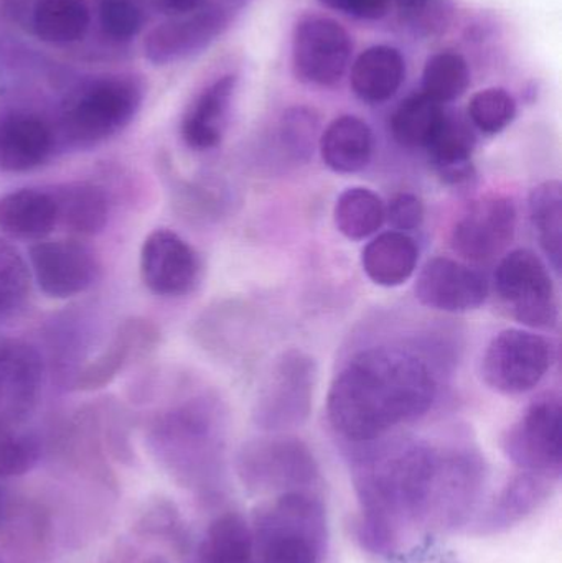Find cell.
I'll return each mask as SVG.
<instances>
[{"label":"cell","instance_id":"6da1fadb","mask_svg":"<svg viewBox=\"0 0 562 563\" xmlns=\"http://www.w3.org/2000/svg\"><path fill=\"white\" fill-rule=\"evenodd\" d=\"M438 387L431 361L422 354L409 347H368L333 379L327 402L330 426L349 445L373 442L425 417Z\"/></svg>","mask_w":562,"mask_h":563},{"label":"cell","instance_id":"7a4b0ae2","mask_svg":"<svg viewBox=\"0 0 562 563\" xmlns=\"http://www.w3.org/2000/svg\"><path fill=\"white\" fill-rule=\"evenodd\" d=\"M349 460L360 505L356 541L370 554L388 558L409 529L422 528L438 446L386 435L350 445Z\"/></svg>","mask_w":562,"mask_h":563},{"label":"cell","instance_id":"3957f363","mask_svg":"<svg viewBox=\"0 0 562 563\" xmlns=\"http://www.w3.org/2000/svg\"><path fill=\"white\" fill-rule=\"evenodd\" d=\"M155 455L184 488L220 498L227 488V417L220 402L197 396L170 407L152 429Z\"/></svg>","mask_w":562,"mask_h":563},{"label":"cell","instance_id":"277c9868","mask_svg":"<svg viewBox=\"0 0 562 563\" xmlns=\"http://www.w3.org/2000/svg\"><path fill=\"white\" fill-rule=\"evenodd\" d=\"M254 549L260 563H322L329 519L317 492L276 496L254 512Z\"/></svg>","mask_w":562,"mask_h":563},{"label":"cell","instance_id":"5b68a950","mask_svg":"<svg viewBox=\"0 0 562 563\" xmlns=\"http://www.w3.org/2000/svg\"><path fill=\"white\" fill-rule=\"evenodd\" d=\"M144 89L125 76L96 79L63 108L55 128L58 148L96 147L124 131L141 109Z\"/></svg>","mask_w":562,"mask_h":563},{"label":"cell","instance_id":"8992f818","mask_svg":"<svg viewBox=\"0 0 562 563\" xmlns=\"http://www.w3.org/2000/svg\"><path fill=\"white\" fill-rule=\"evenodd\" d=\"M236 473L253 495L317 492L322 479L310 446L287 433L250 440L236 455Z\"/></svg>","mask_w":562,"mask_h":563},{"label":"cell","instance_id":"52a82bcc","mask_svg":"<svg viewBox=\"0 0 562 563\" xmlns=\"http://www.w3.org/2000/svg\"><path fill=\"white\" fill-rule=\"evenodd\" d=\"M487 479V463L477 450L438 449L422 528L452 532L471 525L481 511Z\"/></svg>","mask_w":562,"mask_h":563},{"label":"cell","instance_id":"ba28073f","mask_svg":"<svg viewBox=\"0 0 562 563\" xmlns=\"http://www.w3.org/2000/svg\"><path fill=\"white\" fill-rule=\"evenodd\" d=\"M313 357L299 350L280 354L264 377L253 409V422L266 433H287L309 419L316 389Z\"/></svg>","mask_w":562,"mask_h":563},{"label":"cell","instance_id":"9c48e42d","mask_svg":"<svg viewBox=\"0 0 562 563\" xmlns=\"http://www.w3.org/2000/svg\"><path fill=\"white\" fill-rule=\"evenodd\" d=\"M495 285L511 317L528 328L550 330L560 320L557 288L550 271L530 250L511 251L498 264Z\"/></svg>","mask_w":562,"mask_h":563},{"label":"cell","instance_id":"30bf717a","mask_svg":"<svg viewBox=\"0 0 562 563\" xmlns=\"http://www.w3.org/2000/svg\"><path fill=\"white\" fill-rule=\"evenodd\" d=\"M505 456L520 472L560 482L562 475V406L558 396L535 400L502 439Z\"/></svg>","mask_w":562,"mask_h":563},{"label":"cell","instance_id":"8fae6325","mask_svg":"<svg viewBox=\"0 0 562 563\" xmlns=\"http://www.w3.org/2000/svg\"><path fill=\"white\" fill-rule=\"evenodd\" d=\"M553 364V344L533 331H500L485 350L482 377L495 393L520 396L535 389Z\"/></svg>","mask_w":562,"mask_h":563},{"label":"cell","instance_id":"7c38bea8","mask_svg":"<svg viewBox=\"0 0 562 563\" xmlns=\"http://www.w3.org/2000/svg\"><path fill=\"white\" fill-rule=\"evenodd\" d=\"M29 266L36 287L55 300L86 294L101 277V261L78 238L43 240L32 244Z\"/></svg>","mask_w":562,"mask_h":563},{"label":"cell","instance_id":"4fadbf2b","mask_svg":"<svg viewBox=\"0 0 562 563\" xmlns=\"http://www.w3.org/2000/svg\"><path fill=\"white\" fill-rule=\"evenodd\" d=\"M352 48V38L339 22L306 16L294 30V71L307 85H337L349 68Z\"/></svg>","mask_w":562,"mask_h":563},{"label":"cell","instance_id":"5bb4252c","mask_svg":"<svg viewBox=\"0 0 562 563\" xmlns=\"http://www.w3.org/2000/svg\"><path fill=\"white\" fill-rule=\"evenodd\" d=\"M517 231V207L502 195H488L474 201L455 221L452 247L459 256L474 263H487L507 250Z\"/></svg>","mask_w":562,"mask_h":563},{"label":"cell","instance_id":"9a60e30c","mask_svg":"<svg viewBox=\"0 0 562 563\" xmlns=\"http://www.w3.org/2000/svg\"><path fill=\"white\" fill-rule=\"evenodd\" d=\"M139 271L152 294L184 297L200 280V256L180 234L161 228L152 231L142 243Z\"/></svg>","mask_w":562,"mask_h":563},{"label":"cell","instance_id":"2e32d148","mask_svg":"<svg viewBox=\"0 0 562 563\" xmlns=\"http://www.w3.org/2000/svg\"><path fill=\"white\" fill-rule=\"evenodd\" d=\"M415 291L416 298L432 310L467 313L485 303L491 288L477 271L449 257H434L419 273Z\"/></svg>","mask_w":562,"mask_h":563},{"label":"cell","instance_id":"e0dca14e","mask_svg":"<svg viewBox=\"0 0 562 563\" xmlns=\"http://www.w3.org/2000/svg\"><path fill=\"white\" fill-rule=\"evenodd\" d=\"M161 334L151 320L134 317L122 321L108 346L75 374L73 387L82 393H91L109 386L131 364L151 354Z\"/></svg>","mask_w":562,"mask_h":563},{"label":"cell","instance_id":"ac0fdd59","mask_svg":"<svg viewBox=\"0 0 562 563\" xmlns=\"http://www.w3.org/2000/svg\"><path fill=\"white\" fill-rule=\"evenodd\" d=\"M557 483L535 473L518 472L477 512L472 521L475 534L497 536L517 528L543 508L553 495Z\"/></svg>","mask_w":562,"mask_h":563},{"label":"cell","instance_id":"d6986e66","mask_svg":"<svg viewBox=\"0 0 562 563\" xmlns=\"http://www.w3.org/2000/svg\"><path fill=\"white\" fill-rule=\"evenodd\" d=\"M227 26V15L218 7H203L177 15L148 33L145 56L155 65H170L207 48Z\"/></svg>","mask_w":562,"mask_h":563},{"label":"cell","instance_id":"ffe728a7","mask_svg":"<svg viewBox=\"0 0 562 563\" xmlns=\"http://www.w3.org/2000/svg\"><path fill=\"white\" fill-rule=\"evenodd\" d=\"M58 151L55 128L40 115L10 112L0 118V172L26 174Z\"/></svg>","mask_w":562,"mask_h":563},{"label":"cell","instance_id":"44dd1931","mask_svg":"<svg viewBox=\"0 0 562 563\" xmlns=\"http://www.w3.org/2000/svg\"><path fill=\"white\" fill-rule=\"evenodd\" d=\"M236 78L223 76L200 92L181 121L185 144L197 152L211 151L223 141L230 119Z\"/></svg>","mask_w":562,"mask_h":563},{"label":"cell","instance_id":"7402d4cb","mask_svg":"<svg viewBox=\"0 0 562 563\" xmlns=\"http://www.w3.org/2000/svg\"><path fill=\"white\" fill-rule=\"evenodd\" d=\"M58 228L52 190L20 188L0 197V231L10 240L43 241Z\"/></svg>","mask_w":562,"mask_h":563},{"label":"cell","instance_id":"603a6c76","mask_svg":"<svg viewBox=\"0 0 562 563\" xmlns=\"http://www.w3.org/2000/svg\"><path fill=\"white\" fill-rule=\"evenodd\" d=\"M58 211V228L71 238L98 236L111 217L108 191L95 181H66L52 188Z\"/></svg>","mask_w":562,"mask_h":563},{"label":"cell","instance_id":"cb8c5ba5","mask_svg":"<svg viewBox=\"0 0 562 563\" xmlns=\"http://www.w3.org/2000/svg\"><path fill=\"white\" fill-rule=\"evenodd\" d=\"M477 137L461 115L444 112L425 151L444 184L464 185L474 178L472 164Z\"/></svg>","mask_w":562,"mask_h":563},{"label":"cell","instance_id":"d4e9b609","mask_svg":"<svg viewBox=\"0 0 562 563\" xmlns=\"http://www.w3.org/2000/svg\"><path fill=\"white\" fill-rule=\"evenodd\" d=\"M323 164L335 174L352 175L365 170L373 157V132L355 115H342L330 122L319 141Z\"/></svg>","mask_w":562,"mask_h":563},{"label":"cell","instance_id":"484cf974","mask_svg":"<svg viewBox=\"0 0 562 563\" xmlns=\"http://www.w3.org/2000/svg\"><path fill=\"white\" fill-rule=\"evenodd\" d=\"M419 250L415 240L398 231H388L366 244L362 267L366 276L379 287H399L415 276Z\"/></svg>","mask_w":562,"mask_h":563},{"label":"cell","instance_id":"4316f807","mask_svg":"<svg viewBox=\"0 0 562 563\" xmlns=\"http://www.w3.org/2000/svg\"><path fill=\"white\" fill-rule=\"evenodd\" d=\"M405 75V59L398 49L385 45L372 46L353 63L352 88L362 101L379 104L398 92Z\"/></svg>","mask_w":562,"mask_h":563},{"label":"cell","instance_id":"83f0119b","mask_svg":"<svg viewBox=\"0 0 562 563\" xmlns=\"http://www.w3.org/2000/svg\"><path fill=\"white\" fill-rule=\"evenodd\" d=\"M253 528L236 511L218 516L198 548V563H254Z\"/></svg>","mask_w":562,"mask_h":563},{"label":"cell","instance_id":"f1b7e54d","mask_svg":"<svg viewBox=\"0 0 562 563\" xmlns=\"http://www.w3.org/2000/svg\"><path fill=\"white\" fill-rule=\"evenodd\" d=\"M91 13L85 0H38L33 10V29L43 42L68 45L88 33Z\"/></svg>","mask_w":562,"mask_h":563},{"label":"cell","instance_id":"f546056e","mask_svg":"<svg viewBox=\"0 0 562 563\" xmlns=\"http://www.w3.org/2000/svg\"><path fill=\"white\" fill-rule=\"evenodd\" d=\"M333 220L346 240L363 241L385 223V203L368 188H349L337 198Z\"/></svg>","mask_w":562,"mask_h":563},{"label":"cell","instance_id":"4dcf8cb0","mask_svg":"<svg viewBox=\"0 0 562 563\" xmlns=\"http://www.w3.org/2000/svg\"><path fill=\"white\" fill-rule=\"evenodd\" d=\"M530 217L541 250L553 269L561 273L562 263V185L548 180L530 195Z\"/></svg>","mask_w":562,"mask_h":563},{"label":"cell","instance_id":"1f68e13d","mask_svg":"<svg viewBox=\"0 0 562 563\" xmlns=\"http://www.w3.org/2000/svg\"><path fill=\"white\" fill-rule=\"evenodd\" d=\"M441 104L426 95L405 99L392 118L395 141L406 148H425L444 115Z\"/></svg>","mask_w":562,"mask_h":563},{"label":"cell","instance_id":"d6a6232c","mask_svg":"<svg viewBox=\"0 0 562 563\" xmlns=\"http://www.w3.org/2000/svg\"><path fill=\"white\" fill-rule=\"evenodd\" d=\"M29 261L7 240H0V321L12 320L25 310L32 291Z\"/></svg>","mask_w":562,"mask_h":563},{"label":"cell","instance_id":"836d02e7","mask_svg":"<svg viewBox=\"0 0 562 563\" xmlns=\"http://www.w3.org/2000/svg\"><path fill=\"white\" fill-rule=\"evenodd\" d=\"M471 71L464 56L454 52H442L431 56L422 73V95L438 104L455 101L467 91Z\"/></svg>","mask_w":562,"mask_h":563},{"label":"cell","instance_id":"e575fe53","mask_svg":"<svg viewBox=\"0 0 562 563\" xmlns=\"http://www.w3.org/2000/svg\"><path fill=\"white\" fill-rule=\"evenodd\" d=\"M320 121L316 112L307 108L289 109L280 121L279 137L283 151L296 164H306L316 151Z\"/></svg>","mask_w":562,"mask_h":563},{"label":"cell","instance_id":"d590c367","mask_svg":"<svg viewBox=\"0 0 562 563\" xmlns=\"http://www.w3.org/2000/svg\"><path fill=\"white\" fill-rule=\"evenodd\" d=\"M42 456V445L33 433L19 427H0V478L32 472Z\"/></svg>","mask_w":562,"mask_h":563},{"label":"cell","instance_id":"8d00e7d4","mask_svg":"<svg viewBox=\"0 0 562 563\" xmlns=\"http://www.w3.org/2000/svg\"><path fill=\"white\" fill-rule=\"evenodd\" d=\"M517 102L510 92L500 88L484 89L474 95L469 104L472 124L484 134H500L514 122Z\"/></svg>","mask_w":562,"mask_h":563},{"label":"cell","instance_id":"74e56055","mask_svg":"<svg viewBox=\"0 0 562 563\" xmlns=\"http://www.w3.org/2000/svg\"><path fill=\"white\" fill-rule=\"evenodd\" d=\"M99 19L106 35L128 42L141 32L144 16L134 0H101Z\"/></svg>","mask_w":562,"mask_h":563},{"label":"cell","instance_id":"f35d334b","mask_svg":"<svg viewBox=\"0 0 562 563\" xmlns=\"http://www.w3.org/2000/svg\"><path fill=\"white\" fill-rule=\"evenodd\" d=\"M385 221H388L393 231L411 233L419 230L425 223V205L421 198L412 194H398L385 205Z\"/></svg>","mask_w":562,"mask_h":563},{"label":"cell","instance_id":"ab89813d","mask_svg":"<svg viewBox=\"0 0 562 563\" xmlns=\"http://www.w3.org/2000/svg\"><path fill=\"white\" fill-rule=\"evenodd\" d=\"M329 9L356 19L378 20L388 13L389 0H320Z\"/></svg>","mask_w":562,"mask_h":563},{"label":"cell","instance_id":"60d3db41","mask_svg":"<svg viewBox=\"0 0 562 563\" xmlns=\"http://www.w3.org/2000/svg\"><path fill=\"white\" fill-rule=\"evenodd\" d=\"M161 5L175 15H187L207 7L208 0H158Z\"/></svg>","mask_w":562,"mask_h":563},{"label":"cell","instance_id":"b9f144b4","mask_svg":"<svg viewBox=\"0 0 562 563\" xmlns=\"http://www.w3.org/2000/svg\"><path fill=\"white\" fill-rule=\"evenodd\" d=\"M398 5L405 10H411V12H416V10L422 9L429 0H396Z\"/></svg>","mask_w":562,"mask_h":563},{"label":"cell","instance_id":"7bdbcfd3","mask_svg":"<svg viewBox=\"0 0 562 563\" xmlns=\"http://www.w3.org/2000/svg\"><path fill=\"white\" fill-rule=\"evenodd\" d=\"M3 509H5V498H3V492L0 489V521L3 518Z\"/></svg>","mask_w":562,"mask_h":563}]
</instances>
